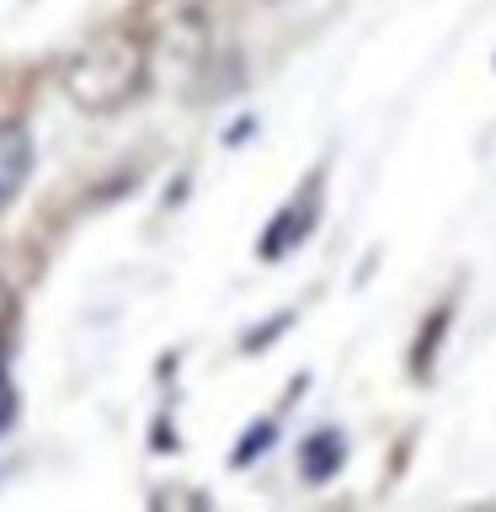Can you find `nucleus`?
I'll use <instances>...</instances> for the list:
<instances>
[{"label": "nucleus", "mask_w": 496, "mask_h": 512, "mask_svg": "<svg viewBox=\"0 0 496 512\" xmlns=\"http://www.w3.org/2000/svg\"><path fill=\"white\" fill-rule=\"evenodd\" d=\"M32 176V134L27 123H0V208L16 203V192Z\"/></svg>", "instance_id": "nucleus-3"}, {"label": "nucleus", "mask_w": 496, "mask_h": 512, "mask_svg": "<svg viewBox=\"0 0 496 512\" xmlns=\"http://www.w3.org/2000/svg\"><path fill=\"white\" fill-rule=\"evenodd\" d=\"M331 470H342V438H336V432H315V438L304 443V475L326 480Z\"/></svg>", "instance_id": "nucleus-5"}, {"label": "nucleus", "mask_w": 496, "mask_h": 512, "mask_svg": "<svg viewBox=\"0 0 496 512\" xmlns=\"http://www.w3.org/2000/svg\"><path fill=\"white\" fill-rule=\"evenodd\" d=\"M6 299H11V294H6V283H0V315H6Z\"/></svg>", "instance_id": "nucleus-8"}, {"label": "nucleus", "mask_w": 496, "mask_h": 512, "mask_svg": "<svg viewBox=\"0 0 496 512\" xmlns=\"http://www.w3.org/2000/svg\"><path fill=\"white\" fill-rule=\"evenodd\" d=\"M11 411H16V395H11V379H6V368H0V427L11 422Z\"/></svg>", "instance_id": "nucleus-7"}, {"label": "nucleus", "mask_w": 496, "mask_h": 512, "mask_svg": "<svg viewBox=\"0 0 496 512\" xmlns=\"http://www.w3.org/2000/svg\"><path fill=\"white\" fill-rule=\"evenodd\" d=\"M310 230H315V203H294V208H283V219L262 235V256H267V262H278V256H283L288 246H294V240H304Z\"/></svg>", "instance_id": "nucleus-4"}, {"label": "nucleus", "mask_w": 496, "mask_h": 512, "mask_svg": "<svg viewBox=\"0 0 496 512\" xmlns=\"http://www.w3.org/2000/svg\"><path fill=\"white\" fill-rule=\"evenodd\" d=\"M272 443V422H256L246 438H240V448H235V464H251V454H262V448Z\"/></svg>", "instance_id": "nucleus-6"}, {"label": "nucleus", "mask_w": 496, "mask_h": 512, "mask_svg": "<svg viewBox=\"0 0 496 512\" xmlns=\"http://www.w3.org/2000/svg\"><path fill=\"white\" fill-rule=\"evenodd\" d=\"M134 32L150 54V80H192L208 59V0H144Z\"/></svg>", "instance_id": "nucleus-2"}, {"label": "nucleus", "mask_w": 496, "mask_h": 512, "mask_svg": "<svg viewBox=\"0 0 496 512\" xmlns=\"http://www.w3.org/2000/svg\"><path fill=\"white\" fill-rule=\"evenodd\" d=\"M59 86L80 112H96V118L128 107L144 86H150V54H144L139 32L128 27V32H107V38L86 43L80 54L64 59Z\"/></svg>", "instance_id": "nucleus-1"}]
</instances>
